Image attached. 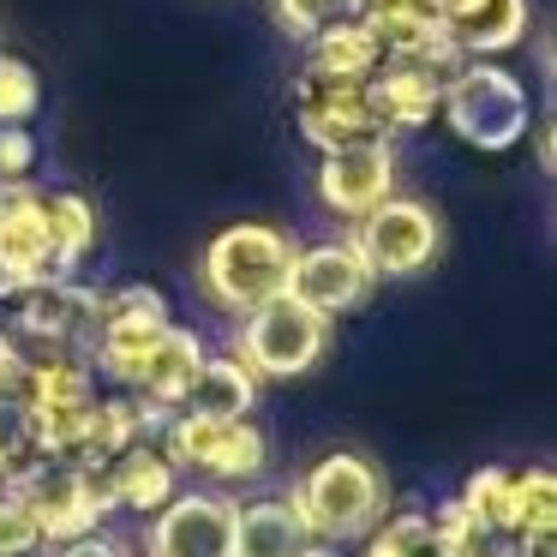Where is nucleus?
I'll return each instance as SVG.
<instances>
[{"instance_id":"obj_17","label":"nucleus","mask_w":557,"mask_h":557,"mask_svg":"<svg viewBox=\"0 0 557 557\" xmlns=\"http://www.w3.org/2000/svg\"><path fill=\"white\" fill-rule=\"evenodd\" d=\"M109 480H114V504L133 509V516H157L174 492H181V468L162 456V444L138 437L121 456H109Z\"/></svg>"},{"instance_id":"obj_16","label":"nucleus","mask_w":557,"mask_h":557,"mask_svg":"<svg viewBox=\"0 0 557 557\" xmlns=\"http://www.w3.org/2000/svg\"><path fill=\"white\" fill-rule=\"evenodd\" d=\"M198 366H205V342H198V330L169 324V330L157 336V348L145 354V366H138L133 396L150 401V408H169V413H174V408L186 401V389H193Z\"/></svg>"},{"instance_id":"obj_3","label":"nucleus","mask_w":557,"mask_h":557,"mask_svg":"<svg viewBox=\"0 0 557 557\" xmlns=\"http://www.w3.org/2000/svg\"><path fill=\"white\" fill-rule=\"evenodd\" d=\"M437 121H449V133H456L468 150L504 157V150H516L521 138H528V126H533L528 78H516L497 61H461L456 73H444Z\"/></svg>"},{"instance_id":"obj_15","label":"nucleus","mask_w":557,"mask_h":557,"mask_svg":"<svg viewBox=\"0 0 557 557\" xmlns=\"http://www.w3.org/2000/svg\"><path fill=\"white\" fill-rule=\"evenodd\" d=\"M437 13L468 61H497V54L521 49L533 25L528 0H437Z\"/></svg>"},{"instance_id":"obj_2","label":"nucleus","mask_w":557,"mask_h":557,"mask_svg":"<svg viewBox=\"0 0 557 557\" xmlns=\"http://www.w3.org/2000/svg\"><path fill=\"white\" fill-rule=\"evenodd\" d=\"M288 497L300 504L312 540L348 545V540H366L384 521L389 485H384V468L372 456H360V449H330V456H318L300 473V485Z\"/></svg>"},{"instance_id":"obj_10","label":"nucleus","mask_w":557,"mask_h":557,"mask_svg":"<svg viewBox=\"0 0 557 557\" xmlns=\"http://www.w3.org/2000/svg\"><path fill=\"white\" fill-rule=\"evenodd\" d=\"M377 288L372 264L360 258L354 240H318V246H294V270H288V294L300 306H312L318 318L336 324L342 312L366 306V294Z\"/></svg>"},{"instance_id":"obj_32","label":"nucleus","mask_w":557,"mask_h":557,"mask_svg":"<svg viewBox=\"0 0 557 557\" xmlns=\"http://www.w3.org/2000/svg\"><path fill=\"white\" fill-rule=\"evenodd\" d=\"M533 157H540V174L557 169V126H552V114H540V126H533Z\"/></svg>"},{"instance_id":"obj_28","label":"nucleus","mask_w":557,"mask_h":557,"mask_svg":"<svg viewBox=\"0 0 557 557\" xmlns=\"http://www.w3.org/2000/svg\"><path fill=\"white\" fill-rule=\"evenodd\" d=\"M42 545V528L37 516L25 509L18 492H0V557H30Z\"/></svg>"},{"instance_id":"obj_34","label":"nucleus","mask_w":557,"mask_h":557,"mask_svg":"<svg viewBox=\"0 0 557 557\" xmlns=\"http://www.w3.org/2000/svg\"><path fill=\"white\" fill-rule=\"evenodd\" d=\"M485 557H521V552H516V545H509V540H497V545H492V552H485Z\"/></svg>"},{"instance_id":"obj_31","label":"nucleus","mask_w":557,"mask_h":557,"mask_svg":"<svg viewBox=\"0 0 557 557\" xmlns=\"http://www.w3.org/2000/svg\"><path fill=\"white\" fill-rule=\"evenodd\" d=\"M18 396H25V354L0 330V401H18Z\"/></svg>"},{"instance_id":"obj_18","label":"nucleus","mask_w":557,"mask_h":557,"mask_svg":"<svg viewBox=\"0 0 557 557\" xmlns=\"http://www.w3.org/2000/svg\"><path fill=\"white\" fill-rule=\"evenodd\" d=\"M312 540L294 497H252L234 504V557H294Z\"/></svg>"},{"instance_id":"obj_19","label":"nucleus","mask_w":557,"mask_h":557,"mask_svg":"<svg viewBox=\"0 0 557 557\" xmlns=\"http://www.w3.org/2000/svg\"><path fill=\"white\" fill-rule=\"evenodd\" d=\"M181 408L216 413V420H246V413L258 408V372L240 354H205V366H198V377H193Z\"/></svg>"},{"instance_id":"obj_14","label":"nucleus","mask_w":557,"mask_h":557,"mask_svg":"<svg viewBox=\"0 0 557 557\" xmlns=\"http://www.w3.org/2000/svg\"><path fill=\"white\" fill-rule=\"evenodd\" d=\"M366 97L384 133H420L437 121V102H444V73H432L425 61H384L366 78Z\"/></svg>"},{"instance_id":"obj_23","label":"nucleus","mask_w":557,"mask_h":557,"mask_svg":"<svg viewBox=\"0 0 557 557\" xmlns=\"http://www.w3.org/2000/svg\"><path fill=\"white\" fill-rule=\"evenodd\" d=\"M456 504L468 509L492 540H504V528H509V468H473Z\"/></svg>"},{"instance_id":"obj_21","label":"nucleus","mask_w":557,"mask_h":557,"mask_svg":"<svg viewBox=\"0 0 557 557\" xmlns=\"http://www.w3.org/2000/svg\"><path fill=\"white\" fill-rule=\"evenodd\" d=\"M42 222L54 234V252H61V270L73 276L90 252H97V205L73 186H42Z\"/></svg>"},{"instance_id":"obj_6","label":"nucleus","mask_w":557,"mask_h":557,"mask_svg":"<svg viewBox=\"0 0 557 557\" xmlns=\"http://www.w3.org/2000/svg\"><path fill=\"white\" fill-rule=\"evenodd\" d=\"M348 240L360 246V258L372 264L377 282H408V276H420V270L437 264V252H444V222H437L432 205H420V198L389 193L377 210H366V216L354 222Z\"/></svg>"},{"instance_id":"obj_24","label":"nucleus","mask_w":557,"mask_h":557,"mask_svg":"<svg viewBox=\"0 0 557 557\" xmlns=\"http://www.w3.org/2000/svg\"><path fill=\"white\" fill-rule=\"evenodd\" d=\"M360 557H444V552L432 545V521H425V509H401L396 521H384V528L366 533Z\"/></svg>"},{"instance_id":"obj_8","label":"nucleus","mask_w":557,"mask_h":557,"mask_svg":"<svg viewBox=\"0 0 557 557\" xmlns=\"http://www.w3.org/2000/svg\"><path fill=\"white\" fill-rule=\"evenodd\" d=\"M312 193L330 216L360 222L366 210H377L396 193V150L389 138H366V145H342V150H318V174Z\"/></svg>"},{"instance_id":"obj_22","label":"nucleus","mask_w":557,"mask_h":557,"mask_svg":"<svg viewBox=\"0 0 557 557\" xmlns=\"http://www.w3.org/2000/svg\"><path fill=\"white\" fill-rule=\"evenodd\" d=\"M540 533H557V480H552V468L509 473V528H504V540H540Z\"/></svg>"},{"instance_id":"obj_4","label":"nucleus","mask_w":557,"mask_h":557,"mask_svg":"<svg viewBox=\"0 0 557 557\" xmlns=\"http://www.w3.org/2000/svg\"><path fill=\"white\" fill-rule=\"evenodd\" d=\"M234 354L252 366L258 377H306L330 354V318H318L312 306H300L294 294L252 306L234 330Z\"/></svg>"},{"instance_id":"obj_30","label":"nucleus","mask_w":557,"mask_h":557,"mask_svg":"<svg viewBox=\"0 0 557 557\" xmlns=\"http://www.w3.org/2000/svg\"><path fill=\"white\" fill-rule=\"evenodd\" d=\"M54 557H138V552L121 540V533L90 528V533H73V540H61V552H54Z\"/></svg>"},{"instance_id":"obj_20","label":"nucleus","mask_w":557,"mask_h":557,"mask_svg":"<svg viewBox=\"0 0 557 557\" xmlns=\"http://www.w3.org/2000/svg\"><path fill=\"white\" fill-rule=\"evenodd\" d=\"M384 66V49H377V37L366 30V18H336L330 30H318L312 37V61H306V73L318 78H342V85H366V78Z\"/></svg>"},{"instance_id":"obj_13","label":"nucleus","mask_w":557,"mask_h":557,"mask_svg":"<svg viewBox=\"0 0 557 557\" xmlns=\"http://www.w3.org/2000/svg\"><path fill=\"white\" fill-rule=\"evenodd\" d=\"M145 557H234V504L216 492H174L150 521Z\"/></svg>"},{"instance_id":"obj_33","label":"nucleus","mask_w":557,"mask_h":557,"mask_svg":"<svg viewBox=\"0 0 557 557\" xmlns=\"http://www.w3.org/2000/svg\"><path fill=\"white\" fill-rule=\"evenodd\" d=\"M294 557H336V545H324V540H306Z\"/></svg>"},{"instance_id":"obj_9","label":"nucleus","mask_w":557,"mask_h":557,"mask_svg":"<svg viewBox=\"0 0 557 557\" xmlns=\"http://www.w3.org/2000/svg\"><path fill=\"white\" fill-rule=\"evenodd\" d=\"M49 276H66V270H61V252H54L49 222H42V186L7 181L0 186V294Z\"/></svg>"},{"instance_id":"obj_12","label":"nucleus","mask_w":557,"mask_h":557,"mask_svg":"<svg viewBox=\"0 0 557 557\" xmlns=\"http://www.w3.org/2000/svg\"><path fill=\"white\" fill-rule=\"evenodd\" d=\"M294 121H300V138L312 150H342V145H366V138H389L372 114L366 85H342V78H318V73L294 78Z\"/></svg>"},{"instance_id":"obj_5","label":"nucleus","mask_w":557,"mask_h":557,"mask_svg":"<svg viewBox=\"0 0 557 557\" xmlns=\"http://www.w3.org/2000/svg\"><path fill=\"white\" fill-rule=\"evenodd\" d=\"M162 456L174 468H193V473H210V480H258L270 468V437L246 420H216V413H193V408H174L162 420Z\"/></svg>"},{"instance_id":"obj_11","label":"nucleus","mask_w":557,"mask_h":557,"mask_svg":"<svg viewBox=\"0 0 557 557\" xmlns=\"http://www.w3.org/2000/svg\"><path fill=\"white\" fill-rule=\"evenodd\" d=\"M7 312L13 330L37 348H73L90 342L97 330V288H85L78 276H49V282H25V288L7 294Z\"/></svg>"},{"instance_id":"obj_25","label":"nucleus","mask_w":557,"mask_h":557,"mask_svg":"<svg viewBox=\"0 0 557 557\" xmlns=\"http://www.w3.org/2000/svg\"><path fill=\"white\" fill-rule=\"evenodd\" d=\"M42 109V78L25 54L0 49V126H25Z\"/></svg>"},{"instance_id":"obj_1","label":"nucleus","mask_w":557,"mask_h":557,"mask_svg":"<svg viewBox=\"0 0 557 557\" xmlns=\"http://www.w3.org/2000/svg\"><path fill=\"white\" fill-rule=\"evenodd\" d=\"M294 270V234L276 222H228L222 234H210L205 258H198V288L216 312L246 318L252 306L288 294Z\"/></svg>"},{"instance_id":"obj_29","label":"nucleus","mask_w":557,"mask_h":557,"mask_svg":"<svg viewBox=\"0 0 557 557\" xmlns=\"http://www.w3.org/2000/svg\"><path fill=\"white\" fill-rule=\"evenodd\" d=\"M30 169H37V138L25 126H0V186L30 181Z\"/></svg>"},{"instance_id":"obj_7","label":"nucleus","mask_w":557,"mask_h":557,"mask_svg":"<svg viewBox=\"0 0 557 557\" xmlns=\"http://www.w3.org/2000/svg\"><path fill=\"white\" fill-rule=\"evenodd\" d=\"M169 300L145 282H126V288H97V330H90V348H97L102 377L133 389L145 354L157 348V336L169 330Z\"/></svg>"},{"instance_id":"obj_26","label":"nucleus","mask_w":557,"mask_h":557,"mask_svg":"<svg viewBox=\"0 0 557 557\" xmlns=\"http://www.w3.org/2000/svg\"><path fill=\"white\" fill-rule=\"evenodd\" d=\"M425 521H432V545H437L444 557H485V552L497 545L492 533H485L480 521H473L468 509L456 504V497H449V504H437Z\"/></svg>"},{"instance_id":"obj_27","label":"nucleus","mask_w":557,"mask_h":557,"mask_svg":"<svg viewBox=\"0 0 557 557\" xmlns=\"http://www.w3.org/2000/svg\"><path fill=\"white\" fill-rule=\"evenodd\" d=\"M354 13H360V0H270V18L300 42H312L318 30H330L336 18H354Z\"/></svg>"}]
</instances>
